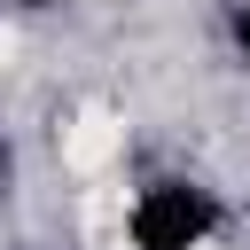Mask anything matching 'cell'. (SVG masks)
<instances>
[{
    "label": "cell",
    "mask_w": 250,
    "mask_h": 250,
    "mask_svg": "<svg viewBox=\"0 0 250 250\" xmlns=\"http://www.w3.org/2000/svg\"><path fill=\"white\" fill-rule=\"evenodd\" d=\"M125 234H133V250H203L219 234V203L188 180H156V188L133 195Z\"/></svg>",
    "instance_id": "cell-1"
},
{
    "label": "cell",
    "mask_w": 250,
    "mask_h": 250,
    "mask_svg": "<svg viewBox=\"0 0 250 250\" xmlns=\"http://www.w3.org/2000/svg\"><path fill=\"white\" fill-rule=\"evenodd\" d=\"M234 55L250 62V8H234Z\"/></svg>",
    "instance_id": "cell-2"
},
{
    "label": "cell",
    "mask_w": 250,
    "mask_h": 250,
    "mask_svg": "<svg viewBox=\"0 0 250 250\" xmlns=\"http://www.w3.org/2000/svg\"><path fill=\"white\" fill-rule=\"evenodd\" d=\"M16 8H47V0H16Z\"/></svg>",
    "instance_id": "cell-3"
}]
</instances>
